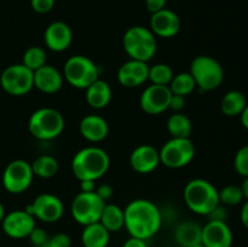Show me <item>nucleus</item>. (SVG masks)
Masks as SVG:
<instances>
[{
	"instance_id": "46",
	"label": "nucleus",
	"mask_w": 248,
	"mask_h": 247,
	"mask_svg": "<svg viewBox=\"0 0 248 247\" xmlns=\"http://www.w3.org/2000/svg\"><path fill=\"white\" fill-rule=\"evenodd\" d=\"M5 215H6V213H5V207H4V205L0 202V224H1L2 219H4V217H5Z\"/></svg>"
},
{
	"instance_id": "10",
	"label": "nucleus",
	"mask_w": 248,
	"mask_h": 247,
	"mask_svg": "<svg viewBox=\"0 0 248 247\" xmlns=\"http://www.w3.org/2000/svg\"><path fill=\"white\" fill-rule=\"evenodd\" d=\"M0 85L11 96H24L34 87V72L22 63L11 64L2 70Z\"/></svg>"
},
{
	"instance_id": "24",
	"label": "nucleus",
	"mask_w": 248,
	"mask_h": 247,
	"mask_svg": "<svg viewBox=\"0 0 248 247\" xmlns=\"http://www.w3.org/2000/svg\"><path fill=\"white\" fill-rule=\"evenodd\" d=\"M110 240V232L99 222L85 225L81 232V244L84 247H107Z\"/></svg>"
},
{
	"instance_id": "22",
	"label": "nucleus",
	"mask_w": 248,
	"mask_h": 247,
	"mask_svg": "<svg viewBox=\"0 0 248 247\" xmlns=\"http://www.w3.org/2000/svg\"><path fill=\"white\" fill-rule=\"evenodd\" d=\"M86 102L91 108L103 109L111 101V87L107 81L97 79L86 90Z\"/></svg>"
},
{
	"instance_id": "7",
	"label": "nucleus",
	"mask_w": 248,
	"mask_h": 247,
	"mask_svg": "<svg viewBox=\"0 0 248 247\" xmlns=\"http://www.w3.org/2000/svg\"><path fill=\"white\" fill-rule=\"evenodd\" d=\"M62 74L70 86L79 90H86L92 82L99 79L98 65L91 58L82 55H75L68 58Z\"/></svg>"
},
{
	"instance_id": "12",
	"label": "nucleus",
	"mask_w": 248,
	"mask_h": 247,
	"mask_svg": "<svg viewBox=\"0 0 248 247\" xmlns=\"http://www.w3.org/2000/svg\"><path fill=\"white\" fill-rule=\"evenodd\" d=\"M24 210L31 213L35 219L44 223H56L64 213V205L58 196L50 193H44L36 196L31 205Z\"/></svg>"
},
{
	"instance_id": "38",
	"label": "nucleus",
	"mask_w": 248,
	"mask_h": 247,
	"mask_svg": "<svg viewBox=\"0 0 248 247\" xmlns=\"http://www.w3.org/2000/svg\"><path fill=\"white\" fill-rule=\"evenodd\" d=\"M184 107H186V97L172 93L171 99H170L169 109L173 110L174 113H181L184 109Z\"/></svg>"
},
{
	"instance_id": "26",
	"label": "nucleus",
	"mask_w": 248,
	"mask_h": 247,
	"mask_svg": "<svg viewBox=\"0 0 248 247\" xmlns=\"http://www.w3.org/2000/svg\"><path fill=\"white\" fill-rule=\"evenodd\" d=\"M246 106V96L237 90L227 92L220 101V110L227 116H240Z\"/></svg>"
},
{
	"instance_id": "40",
	"label": "nucleus",
	"mask_w": 248,
	"mask_h": 247,
	"mask_svg": "<svg viewBox=\"0 0 248 247\" xmlns=\"http://www.w3.org/2000/svg\"><path fill=\"white\" fill-rule=\"evenodd\" d=\"M96 194L99 196V198L102 199V200H104L107 202V200H109V199L113 196V188H111L109 184H102V185L99 186H96Z\"/></svg>"
},
{
	"instance_id": "27",
	"label": "nucleus",
	"mask_w": 248,
	"mask_h": 247,
	"mask_svg": "<svg viewBox=\"0 0 248 247\" xmlns=\"http://www.w3.org/2000/svg\"><path fill=\"white\" fill-rule=\"evenodd\" d=\"M167 131L173 138H190L193 131V123L182 113H174L167 119Z\"/></svg>"
},
{
	"instance_id": "47",
	"label": "nucleus",
	"mask_w": 248,
	"mask_h": 247,
	"mask_svg": "<svg viewBox=\"0 0 248 247\" xmlns=\"http://www.w3.org/2000/svg\"><path fill=\"white\" fill-rule=\"evenodd\" d=\"M191 247H206V246L202 244H199V245H195V246H191Z\"/></svg>"
},
{
	"instance_id": "31",
	"label": "nucleus",
	"mask_w": 248,
	"mask_h": 247,
	"mask_svg": "<svg viewBox=\"0 0 248 247\" xmlns=\"http://www.w3.org/2000/svg\"><path fill=\"white\" fill-rule=\"evenodd\" d=\"M174 73L169 64L165 63H156V64L149 67V74H148V80L153 85H164L169 86L170 82L172 81Z\"/></svg>"
},
{
	"instance_id": "41",
	"label": "nucleus",
	"mask_w": 248,
	"mask_h": 247,
	"mask_svg": "<svg viewBox=\"0 0 248 247\" xmlns=\"http://www.w3.org/2000/svg\"><path fill=\"white\" fill-rule=\"evenodd\" d=\"M123 247H148L147 240L138 239V237L130 236V239L124 242Z\"/></svg>"
},
{
	"instance_id": "25",
	"label": "nucleus",
	"mask_w": 248,
	"mask_h": 247,
	"mask_svg": "<svg viewBox=\"0 0 248 247\" xmlns=\"http://www.w3.org/2000/svg\"><path fill=\"white\" fill-rule=\"evenodd\" d=\"M99 223L108 230L109 232H116L125 228V215L124 210L114 203H106L102 212Z\"/></svg>"
},
{
	"instance_id": "1",
	"label": "nucleus",
	"mask_w": 248,
	"mask_h": 247,
	"mask_svg": "<svg viewBox=\"0 0 248 247\" xmlns=\"http://www.w3.org/2000/svg\"><path fill=\"white\" fill-rule=\"evenodd\" d=\"M125 229L130 236L148 240L157 234L162 224L159 207L147 199L132 200L124 210Z\"/></svg>"
},
{
	"instance_id": "44",
	"label": "nucleus",
	"mask_w": 248,
	"mask_h": 247,
	"mask_svg": "<svg viewBox=\"0 0 248 247\" xmlns=\"http://www.w3.org/2000/svg\"><path fill=\"white\" fill-rule=\"evenodd\" d=\"M240 119H241L242 126L248 130V103H247V106L245 107V109H244V111L241 113V115H240Z\"/></svg>"
},
{
	"instance_id": "6",
	"label": "nucleus",
	"mask_w": 248,
	"mask_h": 247,
	"mask_svg": "<svg viewBox=\"0 0 248 247\" xmlns=\"http://www.w3.org/2000/svg\"><path fill=\"white\" fill-rule=\"evenodd\" d=\"M189 73L194 77L196 87L203 92L218 89L224 80L222 64L216 58L207 55L196 56L191 61Z\"/></svg>"
},
{
	"instance_id": "15",
	"label": "nucleus",
	"mask_w": 248,
	"mask_h": 247,
	"mask_svg": "<svg viewBox=\"0 0 248 247\" xmlns=\"http://www.w3.org/2000/svg\"><path fill=\"white\" fill-rule=\"evenodd\" d=\"M182 27L181 18L174 11L164 9L155 12L150 17V31L155 36L170 39L179 33Z\"/></svg>"
},
{
	"instance_id": "5",
	"label": "nucleus",
	"mask_w": 248,
	"mask_h": 247,
	"mask_svg": "<svg viewBox=\"0 0 248 247\" xmlns=\"http://www.w3.org/2000/svg\"><path fill=\"white\" fill-rule=\"evenodd\" d=\"M28 130L36 139H55L64 130V118L53 108H39L29 116Z\"/></svg>"
},
{
	"instance_id": "16",
	"label": "nucleus",
	"mask_w": 248,
	"mask_h": 247,
	"mask_svg": "<svg viewBox=\"0 0 248 247\" xmlns=\"http://www.w3.org/2000/svg\"><path fill=\"white\" fill-rule=\"evenodd\" d=\"M160 164L159 150L150 144L138 145L130 155V165L137 173H152Z\"/></svg>"
},
{
	"instance_id": "13",
	"label": "nucleus",
	"mask_w": 248,
	"mask_h": 247,
	"mask_svg": "<svg viewBox=\"0 0 248 247\" xmlns=\"http://www.w3.org/2000/svg\"><path fill=\"white\" fill-rule=\"evenodd\" d=\"M2 232L11 239L21 240L29 236L36 227L35 218L26 210H15L5 215L1 222Z\"/></svg>"
},
{
	"instance_id": "20",
	"label": "nucleus",
	"mask_w": 248,
	"mask_h": 247,
	"mask_svg": "<svg viewBox=\"0 0 248 247\" xmlns=\"http://www.w3.org/2000/svg\"><path fill=\"white\" fill-rule=\"evenodd\" d=\"M64 82L63 74L53 65L45 64L34 72V87L46 94H53L60 91Z\"/></svg>"
},
{
	"instance_id": "17",
	"label": "nucleus",
	"mask_w": 248,
	"mask_h": 247,
	"mask_svg": "<svg viewBox=\"0 0 248 247\" xmlns=\"http://www.w3.org/2000/svg\"><path fill=\"white\" fill-rule=\"evenodd\" d=\"M232 232L227 222L208 220L202 227L201 244L206 247H232Z\"/></svg>"
},
{
	"instance_id": "19",
	"label": "nucleus",
	"mask_w": 248,
	"mask_h": 247,
	"mask_svg": "<svg viewBox=\"0 0 248 247\" xmlns=\"http://www.w3.org/2000/svg\"><path fill=\"white\" fill-rule=\"evenodd\" d=\"M149 65L142 61L130 60L123 63L118 70V81L124 87L133 89L144 84L148 80Z\"/></svg>"
},
{
	"instance_id": "34",
	"label": "nucleus",
	"mask_w": 248,
	"mask_h": 247,
	"mask_svg": "<svg viewBox=\"0 0 248 247\" xmlns=\"http://www.w3.org/2000/svg\"><path fill=\"white\" fill-rule=\"evenodd\" d=\"M72 246V239L65 232H58V234L48 236L47 241L41 247H70Z\"/></svg>"
},
{
	"instance_id": "35",
	"label": "nucleus",
	"mask_w": 248,
	"mask_h": 247,
	"mask_svg": "<svg viewBox=\"0 0 248 247\" xmlns=\"http://www.w3.org/2000/svg\"><path fill=\"white\" fill-rule=\"evenodd\" d=\"M29 240H31V245L35 247H41L48 239V235L43 228H38L35 227L33 229V232L29 234Z\"/></svg>"
},
{
	"instance_id": "9",
	"label": "nucleus",
	"mask_w": 248,
	"mask_h": 247,
	"mask_svg": "<svg viewBox=\"0 0 248 247\" xmlns=\"http://www.w3.org/2000/svg\"><path fill=\"white\" fill-rule=\"evenodd\" d=\"M160 162L169 169H181L193 161L195 147L190 138H173L167 140L159 150Z\"/></svg>"
},
{
	"instance_id": "30",
	"label": "nucleus",
	"mask_w": 248,
	"mask_h": 247,
	"mask_svg": "<svg viewBox=\"0 0 248 247\" xmlns=\"http://www.w3.org/2000/svg\"><path fill=\"white\" fill-rule=\"evenodd\" d=\"M46 62H47V56H46L45 50L39 46H31L27 48L22 58V64L26 65L31 72L40 69L41 67L47 64Z\"/></svg>"
},
{
	"instance_id": "28",
	"label": "nucleus",
	"mask_w": 248,
	"mask_h": 247,
	"mask_svg": "<svg viewBox=\"0 0 248 247\" xmlns=\"http://www.w3.org/2000/svg\"><path fill=\"white\" fill-rule=\"evenodd\" d=\"M34 176L40 178H52L58 173L60 165L56 157L51 155H40L31 164Z\"/></svg>"
},
{
	"instance_id": "32",
	"label": "nucleus",
	"mask_w": 248,
	"mask_h": 247,
	"mask_svg": "<svg viewBox=\"0 0 248 247\" xmlns=\"http://www.w3.org/2000/svg\"><path fill=\"white\" fill-rule=\"evenodd\" d=\"M218 193H219V202L224 206H236L244 201V194L240 185L229 184Z\"/></svg>"
},
{
	"instance_id": "2",
	"label": "nucleus",
	"mask_w": 248,
	"mask_h": 247,
	"mask_svg": "<svg viewBox=\"0 0 248 247\" xmlns=\"http://www.w3.org/2000/svg\"><path fill=\"white\" fill-rule=\"evenodd\" d=\"M110 157L99 147H85L74 155L72 160L73 174L80 181H98L108 172Z\"/></svg>"
},
{
	"instance_id": "18",
	"label": "nucleus",
	"mask_w": 248,
	"mask_h": 247,
	"mask_svg": "<svg viewBox=\"0 0 248 247\" xmlns=\"http://www.w3.org/2000/svg\"><path fill=\"white\" fill-rule=\"evenodd\" d=\"M44 41L48 50L53 51V52H63L72 44L73 31L65 22H52L45 29Z\"/></svg>"
},
{
	"instance_id": "43",
	"label": "nucleus",
	"mask_w": 248,
	"mask_h": 247,
	"mask_svg": "<svg viewBox=\"0 0 248 247\" xmlns=\"http://www.w3.org/2000/svg\"><path fill=\"white\" fill-rule=\"evenodd\" d=\"M240 219H241L242 225L248 230V201L242 205L241 212H240Z\"/></svg>"
},
{
	"instance_id": "45",
	"label": "nucleus",
	"mask_w": 248,
	"mask_h": 247,
	"mask_svg": "<svg viewBox=\"0 0 248 247\" xmlns=\"http://www.w3.org/2000/svg\"><path fill=\"white\" fill-rule=\"evenodd\" d=\"M240 188H241L242 194H244V199H246V201H248V177H245Z\"/></svg>"
},
{
	"instance_id": "14",
	"label": "nucleus",
	"mask_w": 248,
	"mask_h": 247,
	"mask_svg": "<svg viewBox=\"0 0 248 247\" xmlns=\"http://www.w3.org/2000/svg\"><path fill=\"white\" fill-rule=\"evenodd\" d=\"M171 96L172 92L169 86L152 84L140 94V108L145 114L159 115L169 109Z\"/></svg>"
},
{
	"instance_id": "42",
	"label": "nucleus",
	"mask_w": 248,
	"mask_h": 247,
	"mask_svg": "<svg viewBox=\"0 0 248 247\" xmlns=\"http://www.w3.org/2000/svg\"><path fill=\"white\" fill-rule=\"evenodd\" d=\"M94 190H96V182L90 181V179L80 181V191L91 193V191H94Z\"/></svg>"
},
{
	"instance_id": "29",
	"label": "nucleus",
	"mask_w": 248,
	"mask_h": 247,
	"mask_svg": "<svg viewBox=\"0 0 248 247\" xmlns=\"http://www.w3.org/2000/svg\"><path fill=\"white\" fill-rule=\"evenodd\" d=\"M169 87L173 94H179V96L186 97L191 92L195 91L196 84L190 73L183 72L173 75Z\"/></svg>"
},
{
	"instance_id": "8",
	"label": "nucleus",
	"mask_w": 248,
	"mask_h": 247,
	"mask_svg": "<svg viewBox=\"0 0 248 247\" xmlns=\"http://www.w3.org/2000/svg\"><path fill=\"white\" fill-rule=\"evenodd\" d=\"M106 201L102 200L96 191L86 193L80 191L77 194L70 205V213L77 223L80 225H89L99 222Z\"/></svg>"
},
{
	"instance_id": "39",
	"label": "nucleus",
	"mask_w": 248,
	"mask_h": 247,
	"mask_svg": "<svg viewBox=\"0 0 248 247\" xmlns=\"http://www.w3.org/2000/svg\"><path fill=\"white\" fill-rule=\"evenodd\" d=\"M167 0H145V6L150 14H155L166 9Z\"/></svg>"
},
{
	"instance_id": "37",
	"label": "nucleus",
	"mask_w": 248,
	"mask_h": 247,
	"mask_svg": "<svg viewBox=\"0 0 248 247\" xmlns=\"http://www.w3.org/2000/svg\"><path fill=\"white\" fill-rule=\"evenodd\" d=\"M206 217L208 218V220H216V222H227L228 218V212L225 210L224 205L219 203L218 206H216L210 213H208Z\"/></svg>"
},
{
	"instance_id": "3",
	"label": "nucleus",
	"mask_w": 248,
	"mask_h": 247,
	"mask_svg": "<svg viewBox=\"0 0 248 247\" xmlns=\"http://www.w3.org/2000/svg\"><path fill=\"white\" fill-rule=\"evenodd\" d=\"M218 191L219 190L207 179H191L184 188V201L191 212L207 216L216 206L220 203Z\"/></svg>"
},
{
	"instance_id": "21",
	"label": "nucleus",
	"mask_w": 248,
	"mask_h": 247,
	"mask_svg": "<svg viewBox=\"0 0 248 247\" xmlns=\"http://www.w3.org/2000/svg\"><path fill=\"white\" fill-rule=\"evenodd\" d=\"M80 135L92 143L102 142L109 133V125L104 118L97 114L84 116L79 124Z\"/></svg>"
},
{
	"instance_id": "33",
	"label": "nucleus",
	"mask_w": 248,
	"mask_h": 247,
	"mask_svg": "<svg viewBox=\"0 0 248 247\" xmlns=\"http://www.w3.org/2000/svg\"><path fill=\"white\" fill-rule=\"evenodd\" d=\"M234 167L242 177H248V145H244L236 152L234 157Z\"/></svg>"
},
{
	"instance_id": "23",
	"label": "nucleus",
	"mask_w": 248,
	"mask_h": 247,
	"mask_svg": "<svg viewBox=\"0 0 248 247\" xmlns=\"http://www.w3.org/2000/svg\"><path fill=\"white\" fill-rule=\"evenodd\" d=\"M201 237L202 227L191 220L182 222L174 230V241L179 247H191L201 244Z\"/></svg>"
},
{
	"instance_id": "11",
	"label": "nucleus",
	"mask_w": 248,
	"mask_h": 247,
	"mask_svg": "<svg viewBox=\"0 0 248 247\" xmlns=\"http://www.w3.org/2000/svg\"><path fill=\"white\" fill-rule=\"evenodd\" d=\"M34 173L26 160L17 159L9 162L2 172V185L10 194H22L31 186Z\"/></svg>"
},
{
	"instance_id": "4",
	"label": "nucleus",
	"mask_w": 248,
	"mask_h": 247,
	"mask_svg": "<svg viewBox=\"0 0 248 247\" xmlns=\"http://www.w3.org/2000/svg\"><path fill=\"white\" fill-rule=\"evenodd\" d=\"M124 50L130 60L147 62L156 53V36L149 28L142 26L130 27L123 36Z\"/></svg>"
},
{
	"instance_id": "36",
	"label": "nucleus",
	"mask_w": 248,
	"mask_h": 247,
	"mask_svg": "<svg viewBox=\"0 0 248 247\" xmlns=\"http://www.w3.org/2000/svg\"><path fill=\"white\" fill-rule=\"evenodd\" d=\"M31 6L36 14H47L55 6V0H31Z\"/></svg>"
}]
</instances>
